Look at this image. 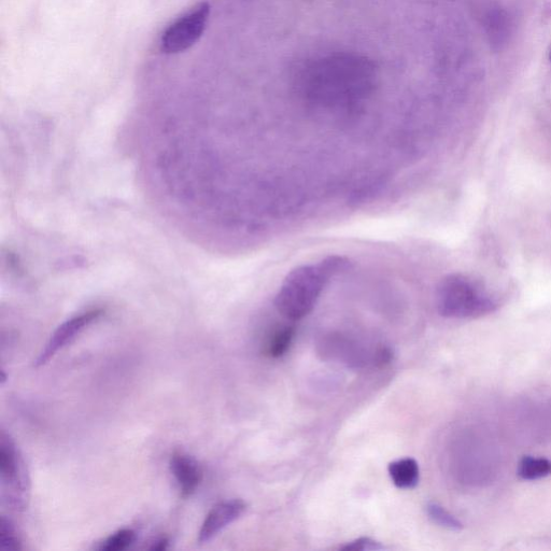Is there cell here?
I'll return each mask as SVG.
<instances>
[{"label":"cell","mask_w":551,"mask_h":551,"mask_svg":"<svg viewBox=\"0 0 551 551\" xmlns=\"http://www.w3.org/2000/svg\"><path fill=\"white\" fill-rule=\"evenodd\" d=\"M437 310L441 316L475 319L496 312L498 305L475 282L460 274L446 276L437 288Z\"/></svg>","instance_id":"obj_3"},{"label":"cell","mask_w":551,"mask_h":551,"mask_svg":"<svg viewBox=\"0 0 551 551\" xmlns=\"http://www.w3.org/2000/svg\"><path fill=\"white\" fill-rule=\"evenodd\" d=\"M549 59H550V62H551V52H550V56H549Z\"/></svg>","instance_id":"obj_18"},{"label":"cell","mask_w":551,"mask_h":551,"mask_svg":"<svg viewBox=\"0 0 551 551\" xmlns=\"http://www.w3.org/2000/svg\"><path fill=\"white\" fill-rule=\"evenodd\" d=\"M427 514L437 526L454 531H459L463 529L462 522L454 515H451L448 511L445 510L443 506L439 504H428Z\"/></svg>","instance_id":"obj_13"},{"label":"cell","mask_w":551,"mask_h":551,"mask_svg":"<svg viewBox=\"0 0 551 551\" xmlns=\"http://www.w3.org/2000/svg\"><path fill=\"white\" fill-rule=\"evenodd\" d=\"M484 30L490 48L494 52L504 50L514 32V21L510 12L501 7L490 9L485 16Z\"/></svg>","instance_id":"obj_8"},{"label":"cell","mask_w":551,"mask_h":551,"mask_svg":"<svg viewBox=\"0 0 551 551\" xmlns=\"http://www.w3.org/2000/svg\"><path fill=\"white\" fill-rule=\"evenodd\" d=\"M168 546H169V540L166 538H160L158 540H155L152 543V546L150 547V549L153 551H163L168 549Z\"/></svg>","instance_id":"obj_17"},{"label":"cell","mask_w":551,"mask_h":551,"mask_svg":"<svg viewBox=\"0 0 551 551\" xmlns=\"http://www.w3.org/2000/svg\"><path fill=\"white\" fill-rule=\"evenodd\" d=\"M101 312H89L70 319L62 324V326L54 332L48 342L46 348L41 351L35 365L37 367L46 365L58 352L72 343L74 339L94 321L100 318Z\"/></svg>","instance_id":"obj_6"},{"label":"cell","mask_w":551,"mask_h":551,"mask_svg":"<svg viewBox=\"0 0 551 551\" xmlns=\"http://www.w3.org/2000/svg\"><path fill=\"white\" fill-rule=\"evenodd\" d=\"M349 262L342 257H329L317 264L295 268L282 284L275 306L291 320H301L313 312L320 295L334 275L345 272Z\"/></svg>","instance_id":"obj_2"},{"label":"cell","mask_w":551,"mask_h":551,"mask_svg":"<svg viewBox=\"0 0 551 551\" xmlns=\"http://www.w3.org/2000/svg\"><path fill=\"white\" fill-rule=\"evenodd\" d=\"M0 480L4 487L18 493L20 504H22L27 491L24 463L16 443L6 432H2L0 435Z\"/></svg>","instance_id":"obj_5"},{"label":"cell","mask_w":551,"mask_h":551,"mask_svg":"<svg viewBox=\"0 0 551 551\" xmlns=\"http://www.w3.org/2000/svg\"><path fill=\"white\" fill-rule=\"evenodd\" d=\"M171 471L181 491L188 498L200 487L203 470L199 462L187 455H175L171 460Z\"/></svg>","instance_id":"obj_9"},{"label":"cell","mask_w":551,"mask_h":551,"mask_svg":"<svg viewBox=\"0 0 551 551\" xmlns=\"http://www.w3.org/2000/svg\"><path fill=\"white\" fill-rule=\"evenodd\" d=\"M137 540L134 530L123 529L113 533L98 547L101 551H122L130 548Z\"/></svg>","instance_id":"obj_12"},{"label":"cell","mask_w":551,"mask_h":551,"mask_svg":"<svg viewBox=\"0 0 551 551\" xmlns=\"http://www.w3.org/2000/svg\"><path fill=\"white\" fill-rule=\"evenodd\" d=\"M310 55L299 62L295 87L306 104L318 110L348 112L357 109L379 86L381 68L366 52L344 46Z\"/></svg>","instance_id":"obj_1"},{"label":"cell","mask_w":551,"mask_h":551,"mask_svg":"<svg viewBox=\"0 0 551 551\" xmlns=\"http://www.w3.org/2000/svg\"><path fill=\"white\" fill-rule=\"evenodd\" d=\"M246 508L247 505L242 500H229L217 504L203 522L199 543L206 544L216 538L226 527L242 517Z\"/></svg>","instance_id":"obj_7"},{"label":"cell","mask_w":551,"mask_h":551,"mask_svg":"<svg viewBox=\"0 0 551 551\" xmlns=\"http://www.w3.org/2000/svg\"><path fill=\"white\" fill-rule=\"evenodd\" d=\"M385 548L386 547L383 544H380L379 542L371 538H360L358 540L345 544L339 549L343 551H376L383 550Z\"/></svg>","instance_id":"obj_16"},{"label":"cell","mask_w":551,"mask_h":551,"mask_svg":"<svg viewBox=\"0 0 551 551\" xmlns=\"http://www.w3.org/2000/svg\"><path fill=\"white\" fill-rule=\"evenodd\" d=\"M294 334L295 331L292 327H286L279 330L272 339L270 355L273 358L285 356L293 342Z\"/></svg>","instance_id":"obj_15"},{"label":"cell","mask_w":551,"mask_h":551,"mask_svg":"<svg viewBox=\"0 0 551 551\" xmlns=\"http://www.w3.org/2000/svg\"><path fill=\"white\" fill-rule=\"evenodd\" d=\"M0 550L18 551L21 550V540L16 526L7 517L0 519Z\"/></svg>","instance_id":"obj_14"},{"label":"cell","mask_w":551,"mask_h":551,"mask_svg":"<svg viewBox=\"0 0 551 551\" xmlns=\"http://www.w3.org/2000/svg\"><path fill=\"white\" fill-rule=\"evenodd\" d=\"M388 472L395 487L403 490L415 489L420 480L418 462L413 458L393 461L388 466Z\"/></svg>","instance_id":"obj_10"},{"label":"cell","mask_w":551,"mask_h":551,"mask_svg":"<svg viewBox=\"0 0 551 551\" xmlns=\"http://www.w3.org/2000/svg\"><path fill=\"white\" fill-rule=\"evenodd\" d=\"M517 474L525 480H538L551 475V461L545 458L525 457L518 464Z\"/></svg>","instance_id":"obj_11"},{"label":"cell","mask_w":551,"mask_h":551,"mask_svg":"<svg viewBox=\"0 0 551 551\" xmlns=\"http://www.w3.org/2000/svg\"><path fill=\"white\" fill-rule=\"evenodd\" d=\"M210 14L208 3H202L164 32L161 49L166 54L185 52L203 36Z\"/></svg>","instance_id":"obj_4"}]
</instances>
